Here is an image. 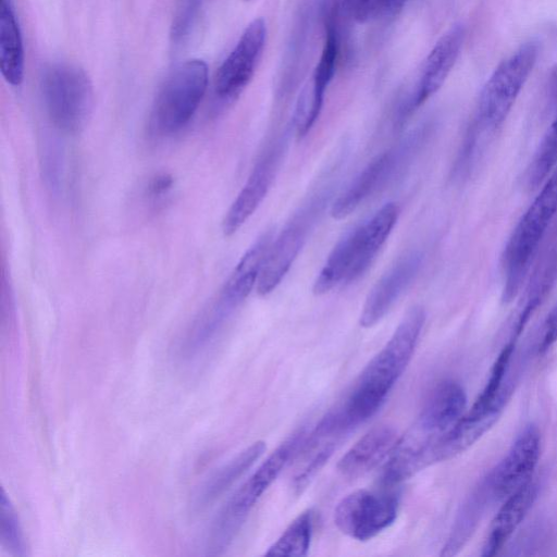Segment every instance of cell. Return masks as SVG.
<instances>
[{"label": "cell", "mask_w": 557, "mask_h": 557, "mask_svg": "<svg viewBox=\"0 0 557 557\" xmlns=\"http://www.w3.org/2000/svg\"><path fill=\"white\" fill-rule=\"evenodd\" d=\"M424 321V309L421 306L411 307L385 346L361 372L350 395L341 406L351 429L369 420L382 407L412 358Z\"/></svg>", "instance_id": "cell-1"}, {"label": "cell", "mask_w": 557, "mask_h": 557, "mask_svg": "<svg viewBox=\"0 0 557 557\" xmlns=\"http://www.w3.org/2000/svg\"><path fill=\"white\" fill-rule=\"evenodd\" d=\"M399 213L397 203H385L345 235L333 248L317 276L313 293L326 294L337 285L352 283L363 275L387 240Z\"/></svg>", "instance_id": "cell-2"}, {"label": "cell", "mask_w": 557, "mask_h": 557, "mask_svg": "<svg viewBox=\"0 0 557 557\" xmlns=\"http://www.w3.org/2000/svg\"><path fill=\"white\" fill-rule=\"evenodd\" d=\"M557 215V166L512 230L502 256V301L511 302L528 276L541 243Z\"/></svg>", "instance_id": "cell-3"}, {"label": "cell", "mask_w": 557, "mask_h": 557, "mask_svg": "<svg viewBox=\"0 0 557 557\" xmlns=\"http://www.w3.org/2000/svg\"><path fill=\"white\" fill-rule=\"evenodd\" d=\"M306 435L305 430H299L283 442L231 496L209 529L206 540L209 555H220L227 549L250 510L288 461L298 455Z\"/></svg>", "instance_id": "cell-4"}, {"label": "cell", "mask_w": 557, "mask_h": 557, "mask_svg": "<svg viewBox=\"0 0 557 557\" xmlns=\"http://www.w3.org/2000/svg\"><path fill=\"white\" fill-rule=\"evenodd\" d=\"M208 87V66L199 59L181 63L166 77L158 91L150 113V129L158 136H169L184 128Z\"/></svg>", "instance_id": "cell-5"}, {"label": "cell", "mask_w": 557, "mask_h": 557, "mask_svg": "<svg viewBox=\"0 0 557 557\" xmlns=\"http://www.w3.org/2000/svg\"><path fill=\"white\" fill-rule=\"evenodd\" d=\"M536 58L537 47L528 42L495 67L481 90L472 129L495 132L503 125L532 72Z\"/></svg>", "instance_id": "cell-6"}, {"label": "cell", "mask_w": 557, "mask_h": 557, "mask_svg": "<svg viewBox=\"0 0 557 557\" xmlns=\"http://www.w3.org/2000/svg\"><path fill=\"white\" fill-rule=\"evenodd\" d=\"M40 88L46 111L59 129L77 133L85 127L94 107V89L82 69L52 64L44 71Z\"/></svg>", "instance_id": "cell-7"}, {"label": "cell", "mask_w": 557, "mask_h": 557, "mask_svg": "<svg viewBox=\"0 0 557 557\" xmlns=\"http://www.w3.org/2000/svg\"><path fill=\"white\" fill-rule=\"evenodd\" d=\"M330 187L313 194L273 239L265 257L256 289L259 295L272 293L289 271L315 220L330 199Z\"/></svg>", "instance_id": "cell-8"}, {"label": "cell", "mask_w": 557, "mask_h": 557, "mask_svg": "<svg viewBox=\"0 0 557 557\" xmlns=\"http://www.w3.org/2000/svg\"><path fill=\"white\" fill-rule=\"evenodd\" d=\"M423 140L424 131L416 129L372 159L333 202L331 215L336 220L348 216L364 200L388 185L410 162Z\"/></svg>", "instance_id": "cell-9"}, {"label": "cell", "mask_w": 557, "mask_h": 557, "mask_svg": "<svg viewBox=\"0 0 557 557\" xmlns=\"http://www.w3.org/2000/svg\"><path fill=\"white\" fill-rule=\"evenodd\" d=\"M398 500L387 492L358 490L346 495L334 510V523L347 536L364 542L375 537L397 517Z\"/></svg>", "instance_id": "cell-10"}, {"label": "cell", "mask_w": 557, "mask_h": 557, "mask_svg": "<svg viewBox=\"0 0 557 557\" xmlns=\"http://www.w3.org/2000/svg\"><path fill=\"white\" fill-rule=\"evenodd\" d=\"M287 133L273 139L256 162L242 190L232 202L222 222L223 233L235 234L253 214L267 196L286 151Z\"/></svg>", "instance_id": "cell-11"}, {"label": "cell", "mask_w": 557, "mask_h": 557, "mask_svg": "<svg viewBox=\"0 0 557 557\" xmlns=\"http://www.w3.org/2000/svg\"><path fill=\"white\" fill-rule=\"evenodd\" d=\"M267 39L262 18L253 20L222 62L214 79L215 95L223 101L236 99L251 81Z\"/></svg>", "instance_id": "cell-12"}, {"label": "cell", "mask_w": 557, "mask_h": 557, "mask_svg": "<svg viewBox=\"0 0 557 557\" xmlns=\"http://www.w3.org/2000/svg\"><path fill=\"white\" fill-rule=\"evenodd\" d=\"M540 454L541 433L535 424H528L485 478L494 502L504 500L532 479Z\"/></svg>", "instance_id": "cell-13"}, {"label": "cell", "mask_w": 557, "mask_h": 557, "mask_svg": "<svg viewBox=\"0 0 557 557\" xmlns=\"http://www.w3.org/2000/svg\"><path fill=\"white\" fill-rule=\"evenodd\" d=\"M339 52V40L332 15H325V38L320 59L309 85L299 96L293 126L298 137L311 129L321 112L324 94L335 74Z\"/></svg>", "instance_id": "cell-14"}, {"label": "cell", "mask_w": 557, "mask_h": 557, "mask_svg": "<svg viewBox=\"0 0 557 557\" xmlns=\"http://www.w3.org/2000/svg\"><path fill=\"white\" fill-rule=\"evenodd\" d=\"M272 242L273 232L263 233L240 258L221 289L218 299L205 310L215 323L222 325L231 312L257 286Z\"/></svg>", "instance_id": "cell-15"}, {"label": "cell", "mask_w": 557, "mask_h": 557, "mask_svg": "<svg viewBox=\"0 0 557 557\" xmlns=\"http://www.w3.org/2000/svg\"><path fill=\"white\" fill-rule=\"evenodd\" d=\"M465 28L457 24L446 30L428 54L414 94L401 111L397 127L443 86L465 40Z\"/></svg>", "instance_id": "cell-16"}, {"label": "cell", "mask_w": 557, "mask_h": 557, "mask_svg": "<svg viewBox=\"0 0 557 557\" xmlns=\"http://www.w3.org/2000/svg\"><path fill=\"white\" fill-rule=\"evenodd\" d=\"M417 421L406 434L399 437L385 459L381 483L393 487L410 479L419 471L433 465L432 448L436 436Z\"/></svg>", "instance_id": "cell-17"}, {"label": "cell", "mask_w": 557, "mask_h": 557, "mask_svg": "<svg viewBox=\"0 0 557 557\" xmlns=\"http://www.w3.org/2000/svg\"><path fill=\"white\" fill-rule=\"evenodd\" d=\"M422 256L410 251L399 258L369 292L360 314V325L372 327L389 311L417 276Z\"/></svg>", "instance_id": "cell-18"}, {"label": "cell", "mask_w": 557, "mask_h": 557, "mask_svg": "<svg viewBox=\"0 0 557 557\" xmlns=\"http://www.w3.org/2000/svg\"><path fill=\"white\" fill-rule=\"evenodd\" d=\"M539 493L533 479L507 496L488 529L481 555L493 557L499 553L532 508Z\"/></svg>", "instance_id": "cell-19"}, {"label": "cell", "mask_w": 557, "mask_h": 557, "mask_svg": "<svg viewBox=\"0 0 557 557\" xmlns=\"http://www.w3.org/2000/svg\"><path fill=\"white\" fill-rule=\"evenodd\" d=\"M397 440V432L391 425L372 428L339 459L337 470L348 479L364 475L387 458Z\"/></svg>", "instance_id": "cell-20"}, {"label": "cell", "mask_w": 557, "mask_h": 557, "mask_svg": "<svg viewBox=\"0 0 557 557\" xmlns=\"http://www.w3.org/2000/svg\"><path fill=\"white\" fill-rule=\"evenodd\" d=\"M466 407L463 387L454 380H444L430 393L417 422L429 431L443 433L466 413Z\"/></svg>", "instance_id": "cell-21"}, {"label": "cell", "mask_w": 557, "mask_h": 557, "mask_svg": "<svg viewBox=\"0 0 557 557\" xmlns=\"http://www.w3.org/2000/svg\"><path fill=\"white\" fill-rule=\"evenodd\" d=\"M0 70L5 82L20 86L24 78L22 34L11 0L0 4Z\"/></svg>", "instance_id": "cell-22"}, {"label": "cell", "mask_w": 557, "mask_h": 557, "mask_svg": "<svg viewBox=\"0 0 557 557\" xmlns=\"http://www.w3.org/2000/svg\"><path fill=\"white\" fill-rule=\"evenodd\" d=\"M265 448L263 441L255 442L216 470L199 487L195 496V507L203 509L219 498L262 456Z\"/></svg>", "instance_id": "cell-23"}, {"label": "cell", "mask_w": 557, "mask_h": 557, "mask_svg": "<svg viewBox=\"0 0 557 557\" xmlns=\"http://www.w3.org/2000/svg\"><path fill=\"white\" fill-rule=\"evenodd\" d=\"M494 502L486 480H482L467 497L456 517L442 556L456 555L468 542L487 508Z\"/></svg>", "instance_id": "cell-24"}, {"label": "cell", "mask_w": 557, "mask_h": 557, "mask_svg": "<svg viewBox=\"0 0 557 557\" xmlns=\"http://www.w3.org/2000/svg\"><path fill=\"white\" fill-rule=\"evenodd\" d=\"M549 90L556 107L555 116L527 169L525 185L530 190L542 186L557 166V65L549 75Z\"/></svg>", "instance_id": "cell-25"}, {"label": "cell", "mask_w": 557, "mask_h": 557, "mask_svg": "<svg viewBox=\"0 0 557 557\" xmlns=\"http://www.w3.org/2000/svg\"><path fill=\"white\" fill-rule=\"evenodd\" d=\"M313 531V512L308 509L298 515L269 547L265 556H306L310 548Z\"/></svg>", "instance_id": "cell-26"}, {"label": "cell", "mask_w": 557, "mask_h": 557, "mask_svg": "<svg viewBox=\"0 0 557 557\" xmlns=\"http://www.w3.org/2000/svg\"><path fill=\"white\" fill-rule=\"evenodd\" d=\"M0 541L3 548L14 556H24L25 541L16 511L1 488L0 496Z\"/></svg>", "instance_id": "cell-27"}, {"label": "cell", "mask_w": 557, "mask_h": 557, "mask_svg": "<svg viewBox=\"0 0 557 557\" xmlns=\"http://www.w3.org/2000/svg\"><path fill=\"white\" fill-rule=\"evenodd\" d=\"M387 0H342V9L358 23H366L384 17Z\"/></svg>", "instance_id": "cell-28"}, {"label": "cell", "mask_w": 557, "mask_h": 557, "mask_svg": "<svg viewBox=\"0 0 557 557\" xmlns=\"http://www.w3.org/2000/svg\"><path fill=\"white\" fill-rule=\"evenodd\" d=\"M198 7L199 0H182L172 26V37L175 41L186 36L193 24Z\"/></svg>", "instance_id": "cell-29"}, {"label": "cell", "mask_w": 557, "mask_h": 557, "mask_svg": "<svg viewBox=\"0 0 557 557\" xmlns=\"http://www.w3.org/2000/svg\"><path fill=\"white\" fill-rule=\"evenodd\" d=\"M557 343V304L546 315L540 330L536 350L539 354L546 352Z\"/></svg>", "instance_id": "cell-30"}, {"label": "cell", "mask_w": 557, "mask_h": 557, "mask_svg": "<svg viewBox=\"0 0 557 557\" xmlns=\"http://www.w3.org/2000/svg\"><path fill=\"white\" fill-rule=\"evenodd\" d=\"M173 180L168 174H159L153 177L148 186L151 197H162L172 187Z\"/></svg>", "instance_id": "cell-31"}, {"label": "cell", "mask_w": 557, "mask_h": 557, "mask_svg": "<svg viewBox=\"0 0 557 557\" xmlns=\"http://www.w3.org/2000/svg\"><path fill=\"white\" fill-rule=\"evenodd\" d=\"M408 0H387L384 10V17L396 15L403 10Z\"/></svg>", "instance_id": "cell-32"}]
</instances>
